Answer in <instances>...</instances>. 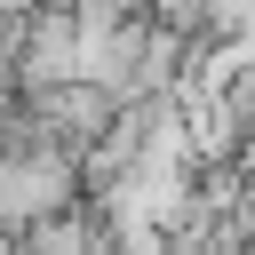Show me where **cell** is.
<instances>
[{"instance_id": "6da1fadb", "label": "cell", "mask_w": 255, "mask_h": 255, "mask_svg": "<svg viewBox=\"0 0 255 255\" xmlns=\"http://www.w3.org/2000/svg\"><path fill=\"white\" fill-rule=\"evenodd\" d=\"M72 72H80V16H72V0H32L24 32H16V96L48 88V80H72Z\"/></svg>"}, {"instance_id": "7a4b0ae2", "label": "cell", "mask_w": 255, "mask_h": 255, "mask_svg": "<svg viewBox=\"0 0 255 255\" xmlns=\"http://www.w3.org/2000/svg\"><path fill=\"white\" fill-rule=\"evenodd\" d=\"M231 167H239V175H255V120L239 128V143H231Z\"/></svg>"}]
</instances>
